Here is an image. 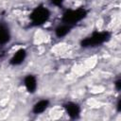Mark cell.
I'll return each mask as SVG.
<instances>
[{"mask_svg":"<svg viewBox=\"0 0 121 121\" xmlns=\"http://www.w3.org/2000/svg\"><path fill=\"white\" fill-rule=\"evenodd\" d=\"M112 38V33L108 30H95L91 34L82 38L79 42V45L84 49L96 48L108 43Z\"/></svg>","mask_w":121,"mask_h":121,"instance_id":"cell-1","label":"cell"},{"mask_svg":"<svg viewBox=\"0 0 121 121\" xmlns=\"http://www.w3.org/2000/svg\"><path fill=\"white\" fill-rule=\"evenodd\" d=\"M87 16L88 10L83 7H79L77 9H66L61 14L60 22L74 27L81 21H83Z\"/></svg>","mask_w":121,"mask_h":121,"instance_id":"cell-2","label":"cell"},{"mask_svg":"<svg viewBox=\"0 0 121 121\" xmlns=\"http://www.w3.org/2000/svg\"><path fill=\"white\" fill-rule=\"evenodd\" d=\"M28 17L31 26H41L50 19L51 10L44 5L40 4L31 10Z\"/></svg>","mask_w":121,"mask_h":121,"instance_id":"cell-3","label":"cell"},{"mask_svg":"<svg viewBox=\"0 0 121 121\" xmlns=\"http://www.w3.org/2000/svg\"><path fill=\"white\" fill-rule=\"evenodd\" d=\"M62 108H63L64 112L67 114V116L70 119L76 120V119L80 118L82 109H81V106L78 102L71 101V100L66 101L62 104Z\"/></svg>","mask_w":121,"mask_h":121,"instance_id":"cell-4","label":"cell"},{"mask_svg":"<svg viewBox=\"0 0 121 121\" xmlns=\"http://www.w3.org/2000/svg\"><path fill=\"white\" fill-rule=\"evenodd\" d=\"M11 41V29L5 20H0V47L5 46Z\"/></svg>","mask_w":121,"mask_h":121,"instance_id":"cell-5","label":"cell"},{"mask_svg":"<svg viewBox=\"0 0 121 121\" xmlns=\"http://www.w3.org/2000/svg\"><path fill=\"white\" fill-rule=\"evenodd\" d=\"M23 84L25 86L26 91L28 94L33 95L38 89V78L33 74H27L23 78Z\"/></svg>","mask_w":121,"mask_h":121,"instance_id":"cell-6","label":"cell"},{"mask_svg":"<svg viewBox=\"0 0 121 121\" xmlns=\"http://www.w3.org/2000/svg\"><path fill=\"white\" fill-rule=\"evenodd\" d=\"M26 57L27 51L25 48H19L13 53V55L9 60V64L11 66H19L26 60Z\"/></svg>","mask_w":121,"mask_h":121,"instance_id":"cell-7","label":"cell"},{"mask_svg":"<svg viewBox=\"0 0 121 121\" xmlns=\"http://www.w3.org/2000/svg\"><path fill=\"white\" fill-rule=\"evenodd\" d=\"M49 106H50V100L47 98H42L33 104V106L31 108V112L33 114H36V115L42 114L45 111H47Z\"/></svg>","mask_w":121,"mask_h":121,"instance_id":"cell-8","label":"cell"},{"mask_svg":"<svg viewBox=\"0 0 121 121\" xmlns=\"http://www.w3.org/2000/svg\"><path fill=\"white\" fill-rule=\"evenodd\" d=\"M74 27L64 24V23H60L59 25H57L54 28V35L55 37H57L58 39H63L65 38L68 34H70V32L72 31Z\"/></svg>","mask_w":121,"mask_h":121,"instance_id":"cell-9","label":"cell"},{"mask_svg":"<svg viewBox=\"0 0 121 121\" xmlns=\"http://www.w3.org/2000/svg\"><path fill=\"white\" fill-rule=\"evenodd\" d=\"M65 0H49L50 5L54 6V7H61L63 5Z\"/></svg>","mask_w":121,"mask_h":121,"instance_id":"cell-10","label":"cell"},{"mask_svg":"<svg viewBox=\"0 0 121 121\" xmlns=\"http://www.w3.org/2000/svg\"><path fill=\"white\" fill-rule=\"evenodd\" d=\"M113 86H114V88H115V90L117 92L120 91V89H121V79H120V78H117L113 81Z\"/></svg>","mask_w":121,"mask_h":121,"instance_id":"cell-11","label":"cell"},{"mask_svg":"<svg viewBox=\"0 0 121 121\" xmlns=\"http://www.w3.org/2000/svg\"><path fill=\"white\" fill-rule=\"evenodd\" d=\"M115 108H116V111H117L118 112H121V99H120V97H118V99H117V101H116V106H115Z\"/></svg>","mask_w":121,"mask_h":121,"instance_id":"cell-12","label":"cell"}]
</instances>
